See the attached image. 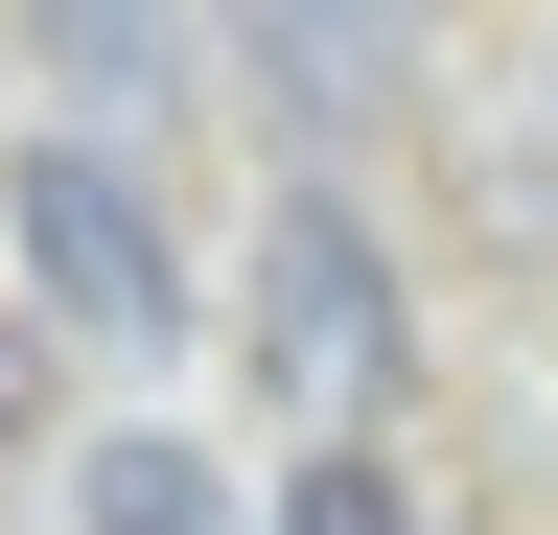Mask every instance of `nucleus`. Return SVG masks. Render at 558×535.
<instances>
[{
  "label": "nucleus",
  "instance_id": "1",
  "mask_svg": "<svg viewBox=\"0 0 558 535\" xmlns=\"http://www.w3.org/2000/svg\"><path fill=\"white\" fill-rule=\"evenodd\" d=\"M233 350H256V420L279 442H373L396 396H418V303H396V256H373V210H279L256 233V303H233Z\"/></svg>",
  "mask_w": 558,
  "mask_h": 535
},
{
  "label": "nucleus",
  "instance_id": "6",
  "mask_svg": "<svg viewBox=\"0 0 558 535\" xmlns=\"http://www.w3.org/2000/svg\"><path fill=\"white\" fill-rule=\"evenodd\" d=\"M279 535H418V489L373 442H303V489H279Z\"/></svg>",
  "mask_w": 558,
  "mask_h": 535
},
{
  "label": "nucleus",
  "instance_id": "3",
  "mask_svg": "<svg viewBox=\"0 0 558 535\" xmlns=\"http://www.w3.org/2000/svg\"><path fill=\"white\" fill-rule=\"evenodd\" d=\"M233 47H256L279 141H373V117L418 94V0H233Z\"/></svg>",
  "mask_w": 558,
  "mask_h": 535
},
{
  "label": "nucleus",
  "instance_id": "2",
  "mask_svg": "<svg viewBox=\"0 0 558 535\" xmlns=\"http://www.w3.org/2000/svg\"><path fill=\"white\" fill-rule=\"evenodd\" d=\"M0 256H24V303L94 326V350H163L186 326V233H163V186L117 141H24L0 163Z\"/></svg>",
  "mask_w": 558,
  "mask_h": 535
},
{
  "label": "nucleus",
  "instance_id": "7",
  "mask_svg": "<svg viewBox=\"0 0 558 535\" xmlns=\"http://www.w3.org/2000/svg\"><path fill=\"white\" fill-rule=\"evenodd\" d=\"M47 442V326H0V465Z\"/></svg>",
  "mask_w": 558,
  "mask_h": 535
},
{
  "label": "nucleus",
  "instance_id": "4",
  "mask_svg": "<svg viewBox=\"0 0 558 535\" xmlns=\"http://www.w3.org/2000/svg\"><path fill=\"white\" fill-rule=\"evenodd\" d=\"M0 24H24L94 117H163V94H186V0H0Z\"/></svg>",
  "mask_w": 558,
  "mask_h": 535
},
{
  "label": "nucleus",
  "instance_id": "5",
  "mask_svg": "<svg viewBox=\"0 0 558 535\" xmlns=\"http://www.w3.org/2000/svg\"><path fill=\"white\" fill-rule=\"evenodd\" d=\"M70 535H256V512H233V465H209V442L117 420L94 465H70Z\"/></svg>",
  "mask_w": 558,
  "mask_h": 535
}]
</instances>
